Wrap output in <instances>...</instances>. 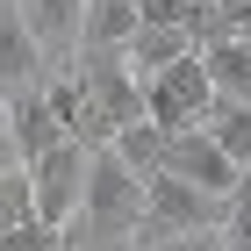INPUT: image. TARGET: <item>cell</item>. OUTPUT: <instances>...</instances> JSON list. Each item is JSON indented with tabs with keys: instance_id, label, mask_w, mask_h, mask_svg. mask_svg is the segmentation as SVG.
I'll return each instance as SVG.
<instances>
[{
	"instance_id": "obj_1",
	"label": "cell",
	"mask_w": 251,
	"mask_h": 251,
	"mask_svg": "<svg viewBox=\"0 0 251 251\" xmlns=\"http://www.w3.org/2000/svg\"><path fill=\"white\" fill-rule=\"evenodd\" d=\"M94 237H129L144 230V173L108 144L94 151V179H86V215H79Z\"/></svg>"
},
{
	"instance_id": "obj_2",
	"label": "cell",
	"mask_w": 251,
	"mask_h": 251,
	"mask_svg": "<svg viewBox=\"0 0 251 251\" xmlns=\"http://www.w3.org/2000/svg\"><path fill=\"white\" fill-rule=\"evenodd\" d=\"M29 179H36V223H50V230H72L79 215H86L94 151H86V144H58L43 165H29Z\"/></svg>"
},
{
	"instance_id": "obj_3",
	"label": "cell",
	"mask_w": 251,
	"mask_h": 251,
	"mask_svg": "<svg viewBox=\"0 0 251 251\" xmlns=\"http://www.w3.org/2000/svg\"><path fill=\"white\" fill-rule=\"evenodd\" d=\"M144 230H158L165 244L194 237V230H223V201H208L201 187H187L173 173H151L144 179Z\"/></svg>"
},
{
	"instance_id": "obj_4",
	"label": "cell",
	"mask_w": 251,
	"mask_h": 251,
	"mask_svg": "<svg viewBox=\"0 0 251 251\" xmlns=\"http://www.w3.org/2000/svg\"><path fill=\"white\" fill-rule=\"evenodd\" d=\"M165 173H173V179H187V187H201L208 201H223V208H230V194L244 187V165H237V158L223 151L208 129L173 136V158H165Z\"/></svg>"
},
{
	"instance_id": "obj_5",
	"label": "cell",
	"mask_w": 251,
	"mask_h": 251,
	"mask_svg": "<svg viewBox=\"0 0 251 251\" xmlns=\"http://www.w3.org/2000/svg\"><path fill=\"white\" fill-rule=\"evenodd\" d=\"M58 144H72V136H65V122H58V108H50V94H43V86L7 94V158L43 165Z\"/></svg>"
},
{
	"instance_id": "obj_6",
	"label": "cell",
	"mask_w": 251,
	"mask_h": 251,
	"mask_svg": "<svg viewBox=\"0 0 251 251\" xmlns=\"http://www.w3.org/2000/svg\"><path fill=\"white\" fill-rule=\"evenodd\" d=\"M0 72H7V94H22V86H43V43L36 29H29V15H22L15 0H7V15H0Z\"/></svg>"
},
{
	"instance_id": "obj_7",
	"label": "cell",
	"mask_w": 251,
	"mask_h": 251,
	"mask_svg": "<svg viewBox=\"0 0 251 251\" xmlns=\"http://www.w3.org/2000/svg\"><path fill=\"white\" fill-rule=\"evenodd\" d=\"M22 15H29V29H36L43 50H72L79 58V43H86V7L94 0H15Z\"/></svg>"
},
{
	"instance_id": "obj_8",
	"label": "cell",
	"mask_w": 251,
	"mask_h": 251,
	"mask_svg": "<svg viewBox=\"0 0 251 251\" xmlns=\"http://www.w3.org/2000/svg\"><path fill=\"white\" fill-rule=\"evenodd\" d=\"M144 15H136V0H94L86 7V43L79 50H129Z\"/></svg>"
},
{
	"instance_id": "obj_9",
	"label": "cell",
	"mask_w": 251,
	"mask_h": 251,
	"mask_svg": "<svg viewBox=\"0 0 251 251\" xmlns=\"http://www.w3.org/2000/svg\"><path fill=\"white\" fill-rule=\"evenodd\" d=\"M201 58H208L215 100H251V43H230V36H215V43H201Z\"/></svg>"
},
{
	"instance_id": "obj_10",
	"label": "cell",
	"mask_w": 251,
	"mask_h": 251,
	"mask_svg": "<svg viewBox=\"0 0 251 251\" xmlns=\"http://www.w3.org/2000/svg\"><path fill=\"white\" fill-rule=\"evenodd\" d=\"M115 151L129 158V165H136L144 179H151V173H165V158H173V136H165L151 115H144V122H129V129L115 136Z\"/></svg>"
},
{
	"instance_id": "obj_11",
	"label": "cell",
	"mask_w": 251,
	"mask_h": 251,
	"mask_svg": "<svg viewBox=\"0 0 251 251\" xmlns=\"http://www.w3.org/2000/svg\"><path fill=\"white\" fill-rule=\"evenodd\" d=\"M208 136L223 144V151L237 158L251 173V100H215V115H208Z\"/></svg>"
},
{
	"instance_id": "obj_12",
	"label": "cell",
	"mask_w": 251,
	"mask_h": 251,
	"mask_svg": "<svg viewBox=\"0 0 251 251\" xmlns=\"http://www.w3.org/2000/svg\"><path fill=\"white\" fill-rule=\"evenodd\" d=\"M223 237H230V251H251V173L230 194V208H223Z\"/></svg>"
},
{
	"instance_id": "obj_13",
	"label": "cell",
	"mask_w": 251,
	"mask_h": 251,
	"mask_svg": "<svg viewBox=\"0 0 251 251\" xmlns=\"http://www.w3.org/2000/svg\"><path fill=\"white\" fill-rule=\"evenodd\" d=\"M165 251H230V237L223 230H194V237H173Z\"/></svg>"
}]
</instances>
